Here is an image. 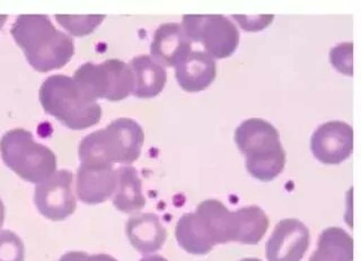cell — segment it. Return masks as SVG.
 Listing matches in <instances>:
<instances>
[{"instance_id":"cell-5","label":"cell","mask_w":361,"mask_h":261,"mask_svg":"<svg viewBox=\"0 0 361 261\" xmlns=\"http://www.w3.org/2000/svg\"><path fill=\"white\" fill-rule=\"evenodd\" d=\"M0 154L5 164L31 183H41L56 171V157L47 146L35 142L30 131L17 128L4 135Z\"/></svg>"},{"instance_id":"cell-21","label":"cell","mask_w":361,"mask_h":261,"mask_svg":"<svg viewBox=\"0 0 361 261\" xmlns=\"http://www.w3.org/2000/svg\"><path fill=\"white\" fill-rule=\"evenodd\" d=\"M353 43H341L332 48L330 52V60L333 67L341 74L353 76Z\"/></svg>"},{"instance_id":"cell-6","label":"cell","mask_w":361,"mask_h":261,"mask_svg":"<svg viewBox=\"0 0 361 261\" xmlns=\"http://www.w3.org/2000/svg\"><path fill=\"white\" fill-rule=\"evenodd\" d=\"M92 99L118 102L133 94V74L122 60L107 59L101 63H86L73 77Z\"/></svg>"},{"instance_id":"cell-1","label":"cell","mask_w":361,"mask_h":261,"mask_svg":"<svg viewBox=\"0 0 361 261\" xmlns=\"http://www.w3.org/2000/svg\"><path fill=\"white\" fill-rule=\"evenodd\" d=\"M11 35L28 63L41 73L62 68L75 54L73 39L56 29L45 15H20Z\"/></svg>"},{"instance_id":"cell-2","label":"cell","mask_w":361,"mask_h":261,"mask_svg":"<svg viewBox=\"0 0 361 261\" xmlns=\"http://www.w3.org/2000/svg\"><path fill=\"white\" fill-rule=\"evenodd\" d=\"M43 110L73 130H84L99 123L102 108L73 77L52 75L39 93Z\"/></svg>"},{"instance_id":"cell-8","label":"cell","mask_w":361,"mask_h":261,"mask_svg":"<svg viewBox=\"0 0 361 261\" xmlns=\"http://www.w3.org/2000/svg\"><path fill=\"white\" fill-rule=\"evenodd\" d=\"M73 174L69 170L56 171L35 188L34 202L41 215L51 221H63L76 210L73 196Z\"/></svg>"},{"instance_id":"cell-20","label":"cell","mask_w":361,"mask_h":261,"mask_svg":"<svg viewBox=\"0 0 361 261\" xmlns=\"http://www.w3.org/2000/svg\"><path fill=\"white\" fill-rule=\"evenodd\" d=\"M25 248L22 240L9 230L0 232V261H24Z\"/></svg>"},{"instance_id":"cell-9","label":"cell","mask_w":361,"mask_h":261,"mask_svg":"<svg viewBox=\"0 0 361 261\" xmlns=\"http://www.w3.org/2000/svg\"><path fill=\"white\" fill-rule=\"evenodd\" d=\"M310 150L314 157L323 164H341L353 154V127L338 120L325 122L314 131Z\"/></svg>"},{"instance_id":"cell-25","label":"cell","mask_w":361,"mask_h":261,"mask_svg":"<svg viewBox=\"0 0 361 261\" xmlns=\"http://www.w3.org/2000/svg\"><path fill=\"white\" fill-rule=\"evenodd\" d=\"M139 261H169L167 259L164 258L161 255H150V257H146Z\"/></svg>"},{"instance_id":"cell-3","label":"cell","mask_w":361,"mask_h":261,"mask_svg":"<svg viewBox=\"0 0 361 261\" xmlns=\"http://www.w3.org/2000/svg\"><path fill=\"white\" fill-rule=\"evenodd\" d=\"M237 147L246 157V169L253 178L272 181L286 165V152L280 135L270 122L259 118L243 121L234 136Z\"/></svg>"},{"instance_id":"cell-26","label":"cell","mask_w":361,"mask_h":261,"mask_svg":"<svg viewBox=\"0 0 361 261\" xmlns=\"http://www.w3.org/2000/svg\"><path fill=\"white\" fill-rule=\"evenodd\" d=\"M4 221H5V206H4L1 199H0V229L3 227Z\"/></svg>"},{"instance_id":"cell-19","label":"cell","mask_w":361,"mask_h":261,"mask_svg":"<svg viewBox=\"0 0 361 261\" xmlns=\"http://www.w3.org/2000/svg\"><path fill=\"white\" fill-rule=\"evenodd\" d=\"M104 18L105 15H56V22L73 37H87L97 29V26L103 22Z\"/></svg>"},{"instance_id":"cell-22","label":"cell","mask_w":361,"mask_h":261,"mask_svg":"<svg viewBox=\"0 0 361 261\" xmlns=\"http://www.w3.org/2000/svg\"><path fill=\"white\" fill-rule=\"evenodd\" d=\"M240 24L243 30L245 31H259V30L268 28L269 24L272 23L274 15H259V16H233Z\"/></svg>"},{"instance_id":"cell-4","label":"cell","mask_w":361,"mask_h":261,"mask_svg":"<svg viewBox=\"0 0 361 261\" xmlns=\"http://www.w3.org/2000/svg\"><path fill=\"white\" fill-rule=\"evenodd\" d=\"M145 133L138 122L118 118L105 129L87 135L79 145L80 163L131 164L140 157Z\"/></svg>"},{"instance_id":"cell-27","label":"cell","mask_w":361,"mask_h":261,"mask_svg":"<svg viewBox=\"0 0 361 261\" xmlns=\"http://www.w3.org/2000/svg\"><path fill=\"white\" fill-rule=\"evenodd\" d=\"M7 15H0V30L3 28L4 24H5L6 20H7Z\"/></svg>"},{"instance_id":"cell-18","label":"cell","mask_w":361,"mask_h":261,"mask_svg":"<svg viewBox=\"0 0 361 261\" xmlns=\"http://www.w3.org/2000/svg\"><path fill=\"white\" fill-rule=\"evenodd\" d=\"M310 261H353V238L341 227H329L321 233Z\"/></svg>"},{"instance_id":"cell-14","label":"cell","mask_w":361,"mask_h":261,"mask_svg":"<svg viewBox=\"0 0 361 261\" xmlns=\"http://www.w3.org/2000/svg\"><path fill=\"white\" fill-rule=\"evenodd\" d=\"M126 232L131 245L142 255L161 250L167 238L166 229L158 216L152 213L131 216L126 225Z\"/></svg>"},{"instance_id":"cell-28","label":"cell","mask_w":361,"mask_h":261,"mask_svg":"<svg viewBox=\"0 0 361 261\" xmlns=\"http://www.w3.org/2000/svg\"><path fill=\"white\" fill-rule=\"evenodd\" d=\"M240 261H262V260H261V259H259V258H245V259H242V260H240Z\"/></svg>"},{"instance_id":"cell-16","label":"cell","mask_w":361,"mask_h":261,"mask_svg":"<svg viewBox=\"0 0 361 261\" xmlns=\"http://www.w3.org/2000/svg\"><path fill=\"white\" fill-rule=\"evenodd\" d=\"M175 238L178 245L191 255H207L216 245L206 224L195 213L180 216L175 227Z\"/></svg>"},{"instance_id":"cell-15","label":"cell","mask_w":361,"mask_h":261,"mask_svg":"<svg viewBox=\"0 0 361 261\" xmlns=\"http://www.w3.org/2000/svg\"><path fill=\"white\" fill-rule=\"evenodd\" d=\"M133 74V94L138 99L157 97L166 85L167 73L150 56L142 54L130 63Z\"/></svg>"},{"instance_id":"cell-23","label":"cell","mask_w":361,"mask_h":261,"mask_svg":"<svg viewBox=\"0 0 361 261\" xmlns=\"http://www.w3.org/2000/svg\"><path fill=\"white\" fill-rule=\"evenodd\" d=\"M90 255L82 251H71L62 255L59 261H87Z\"/></svg>"},{"instance_id":"cell-17","label":"cell","mask_w":361,"mask_h":261,"mask_svg":"<svg viewBox=\"0 0 361 261\" xmlns=\"http://www.w3.org/2000/svg\"><path fill=\"white\" fill-rule=\"evenodd\" d=\"M116 186L113 205L122 213H135L142 210L146 198L138 172L133 166H122L116 170Z\"/></svg>"},{"instance_id":"cell-12","label":"cell","mask_w":361,"mask_h":261,"mask_svg":"<svg viewBox=\"0 0 361 261\" xmlns=\"http://www.w3.org/2000/svg\"><path fill=\"white\" fill-rule=\"evenodd\" d=\"M217 75L214 58L204 51H190L175 65V77L182 90L201 92L212 85Z\"/></svg>"},{"instance_id":"cell-10","label":"cell","mask_w":361,"mask_h":261,"mask_svg":"<svg viewBox=\"0 0 361 261\" xmlns=\"http://www.w3.org/2000/svg\"><path fill=\"white\" fill-rule=\"evenodd\" d=\"M308 227L296 219L280 221L265 245L268 261H300L310 248Z\"/></svg>"},{"instance_id":"cell-24","label":"cell","mask_w":361,"mask_h":261,"mask_svg":"<svg viewBox=\"0 0 361 261\" xmlns=\"http://www.w3.org/2000/svg\"><path fill=\"white\" fill-rule=\"evenodd\" d=\"M87 261H118L116 258H113L112 255H94L88 257Z\"/></svg>"},{"instance_id":"cell-13","label":"cell","mask_w":361,"mask_h":261,"mask_svg":"<svg viewBox=\"0 0 361 261\" xmlns=\"http://www.w3.org/2000/svg\"><path fill=\"white\" fill-rule=\"evenodd\" d=\"M191 41L178 23L161 24L152 37L150 57L161 67H175L191 51Z\"/></svg>"},{"instance_id":"cell-11","label":"cell","mask_w":361,"mask_h":261,"mask_svg":"<svg viewBox=\"0 0 361 261\" xmlns=\"http://www.w3.org/2000/svg\"><path fill=\"white\" fill-rule=\"evenodd\" d=\"M116 174L113 165L80 163L76 176L77 196L85 204L106 202L116 190Z\"/></svg>"},{"instance_id":"cell-7","label":"cell","mask_w":361,"mask_h":261,"mask_svg":"<svg viewBox=\"0 0 361 261\" xmlns=\"http://www.w3.org/2000/svg\"><path fill=\"white\" fill-rule=\"evenodd\" d=\"M182 28L190 41L201 43L216 59L231 57L240 44V32L224 15H184Z\"/></svg>"}]
</instances>
